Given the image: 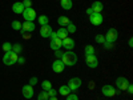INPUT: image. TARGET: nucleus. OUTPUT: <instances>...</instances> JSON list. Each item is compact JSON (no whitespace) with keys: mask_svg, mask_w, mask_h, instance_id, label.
<instances>
[{"mask_svg":"<svg viewBox=\"0 0 133 100\" xmlns=\"http://www.w3.org/2000/svg\"><path fill=\"white\" fill-rule=\"evenodd\" d=\"M61 61L64 63V65H68V67H72L77 63V55L72 51H66L63 53L61 56Z\"/></svg>","mask_w":133,"mask_h":100,"instance_id":"nucleus-1","label":"nucleus"},{"mask_svg":"<svg viewBox=\"0 0 133 100\" xmlns=\"http://www.w3.org/2000/svg\"><path fill=\"white\" fill-rule=\"evenodd\" d=\"M17 53H15L14 51H11V52H7L4 53V56H3V63L5 65H14L15 63H17Z\"/></svg>","mask_w":133,"mask_h":100,"instance_id":"nucleus-2","label":"nucleus"},{"mask_svg":"<svg viewBox=\"0 0 133 100\" xmlns=\"http://www.w3.org/2000/svg\"><path fill=\"white\" fill-rule=\"evenodd\" d=\"M49 38H51V48L53 51H57V49H60L63 47V40L57 38L56 32H52Z\"/></svg>","mask_w":133,"mask_h":100,"instance_id":"nucleus-3","label":"nucleus"},{"mask_svg":"<svg viewBox=\"0 0 133 100\" xmlns=\"http://www.w3.org/2000/svg\"><path fill=\"white\" fill-rule=\"evenodd\" d=\"M101 92H103V95L107 96V97H112V96H115V95L118 93V90H115L113 85L105 84V85H103V88H101Z\"/></svg>","mask_w":133,"mask_h":100,"instance_id":"nucleus-4","label":"nucleus"},{"mask_svg":"<svg viewBox=\"0 0 133 100\" xmlns=\"http://www.w3.org/2000/svg\"><path fill=\"white\" fill-rule=\"evenodd\" d=\"M128 85H129V82H128L127 77L120 76V77H117V79H116V87H117L118 91H127Z\"/></svg>","mask_w":133,"mask_h":100,"instance_id":"nucleus-5","label":"nucleus"},{"mask_svg":"<svg viewBox=\"0 0 133 100\" xmlns=\"http://www.w3.org/2000/svg\"><path fill=\"white\" fill-rule=\"evenodd\" d=\"M104 38H105V41H108V43H115L118 38V32L116 28H109Z\"/></svg>","mask_w":133,"mask_h":100,"instance_id":"nucleus-6","label":"nucleus"},{"mask_svg":"<svg viewBox=\"0 0 133 100\" xmlns=\"http://www.w3.org/2000/svg\"><path fill=\"white\" fill-rule=\"evenodd\" d=\"M21 15H23V17L25 19V21H33L36 19V11L33 8H24Z\"/></svg>","mask_w":133,"mask_h":100,"instance_id":"nucleus-7","label":"nucleus"},{"mask_svg":"<svg viewBox=\"0 0 133 100\" xmlns=\"http://www.w3.org/2000/svg\"><path fill=\"white\" fill-rule=\"evenodd\" d=\"M83 82L80 77H72V79L68 82V87H69V90L71 91H76V90H79V88L81 87Z\"/></svg>","mask_w":133,"mask_h":100,"instance_id":"nucleus-8","label":"nucleus"},{"mask_svg":"<svg viewBox=\"0 0 133 100\" xmlns=\"http://www.w3.org/2000/svg\"><path fill=\"white\" fill-rule=\"evenodd\" d=\"M85 63L89 68H96L98 65V60L95 55H85Z\"/></svg>","mask_w":133,"mask_h":100,"instance_id":"nucleus-9","label":"nucleus"},{"mask_svg":"<svg viewBox=\"0 0 133 100\" xmlns=\"http://www.w3.org/2000/svg\"><path fill=\"white\" fill-rule=\"evenodd\" d=\"M64 68H65V65H64V63L61 61V59H57V60H55V61L52 63V70H53V72L61 73V72H64Z\"/></svg>","mask_w":133,"mask_h":100,"instance_id":"nucleus-10","label":"nucleus"},{"mask_svg":"<svg viewBox=\"0 0 133 100\" xmlns=\"http://www.w3.org/2000/svg\"><path fill=\"white\" fill-rule=\"evenodd\" d=\"M89 21L93 26H100L104 21V17L101 14H91L89 15Z\"/></svg>","mask_w":133,"mask_h":100,"instance_id":"nucleus-11","label":"nucleus"},{"mask_svg":"<svg viewBox=\"0 0 133 100\" xmlns=\"http://www.w3.org/2000/svg\"><path fill=\"white\" fill-rule=\"evenodd\" d=\"M21 92H23V96L25 97V99H31L32 96H33V87L31 85V84H27V85H24L23 87V90H21Z\"/></svg>","mask_w":133,"mask_h":100,"instance_id":"nucleus-12","label":"nucleus"},{"mask_svg":"<svg viewBox=\"0 0 133 100\" xmlns=\"http://www.w3.org/2000/svg\"><path fill=\"white\" fill-rule=\"evenodd\" d=\"M52 32H53V31H52V28H51L49 24L41 26V28H40V35H41V38H49Z\"/></svg>","mask_w":133,"mask_h":100,"instance_id":"nucleus-13","label":"nucleus"},{"mask_svg":"<svg viewBox=\"0 0 133 100\" xmlns=\"http://www.w3.org/2000/svg\"><path fill=\"white\" fill-rule=\"evenodd\" d=\"M63 47L65 49H68V51H72L73 47H75V40L71 39V38H65L63 39Z\"/></svg>","mask_w":133,"mask_h":100,"instance_id":"nucleus-14","label":"nucleus"},{"mask_svg":"<svg viewBox=\"0 0 133 100\" xmlns=\"http://www.w3.org/2000/svg\"><path fill=\"white\" fill-rule=\"evenodd\" d=\"M91 9H92V12H93V14H101V12H103V9H104V5H103L101 2H93Z\"/></svg>","mask_w":133,"mask_h":100,"instance_id":"nucleus-15","label":"nucleus"},{"mask_svg":"<svg viewBox=\"0 0 133 100\" xmlns=\"http://www.w3.org/2000/svg\"><path fill=\"white\" fill-rule=\"evenodd\" d=\"M35 24H33V21H25V23H23V27H21V29L25 31V32H33L35 31Z\"/></svg>","mask_w":133,"mask_h":100,"instance_id":"nucleus-16","label":"nucleus"},{"mask_svg":"<svg viewBox=\"0 0 133 100\" xmlns=\"http://www.w3.org/2000/svg\"><path fill=\"white\" fill-rule=\"evenodd\" d=\"M12 11L15 14H23V11H24V5H23V3L21 2H16V3H14V5H12Z\"/></svg>","mask_w":133,"mask_h":100,"instance_id":"nucleus-17","label":"nucleus"},{"mask_svg":"<svg viewBox=\"0 0 133 100\" xmlns=\"http://www.w3.org/2000/svg\"><path fill=\"white\" fill-rule=\"evenodd\" d=\"M68 33H69V32L66 31V28L60 27V29L56 32V35H57V38H59V39H61V40H63V39H65V38H68Z\"/></svg>","mask_w":133,"mask_h":100,"instance_id":"nucleus-18","label":"nucleus"},{"mask_svg":"<svg viewBox=\"0 0 133 100\" xmlns=\"http://www.w3.org/2000/svg\"><path fill=\"white\" fill-rule=\"evenodd\" d=\"M57 23H59L60 27H64V26H68L71 21H69V19L66 17V16H60V17L57 19Z\"/></svg>","mask_w":133,"mask_h":100,"instance_id":"nucleus-19","label":"nucleus"},{"mask_svg":"<svg viewBox=\"0 0 133 100\" xmlns=\"http://www.w3.org/2000/svg\"><path fill=\"white\" fill-rule=\"evenodd\" d=\"M60 95H63V96H66V95H69L71 93V90H69V87L68 85H61L60 88H59V91H57Z\"/></svg>","mask_w":133,"mask_h":100,"instance_id":"nucleus-20","label":"nucleus"},{"mask_svg":"<svg viewBox=\"0 0 133 100\" xmlns=\"http://www.w3.org/2000/svg\"><path fill=\"white\" fill-rule=\"evenodd\" d=\"M61 8L63 9H71L72 8V0H61Z\"/></svg>","mask_w":133,"mask_h":100,"instance_id":"nucleus-21","label":"nucleus"},{"mask_svg":"<svg viewBox=\"0 0 133 100\" xmlns=\"http://www.w3.org/2000/svg\"><path fill=\"white\" fill-rule=\"evenodd\" d=\"M37 20H39V24H40V26H47L48 21H49V19H48L47 15H40Z\"/></svg>","mask_w":133,"mask_h":100,"instance_id":"nucleus-22","label":"nucleus"},{"mask_svg":"<svg viewBox=\"0 0 133 100\" xmlns=\"http://www.w3.org/2000/svg\"><path fill=\"white\" fill-rule=\"evenodd\" d=\"M2 48H3V51H4L5 53H7V52H11V51H12V44H11L9 41H5V43H3Z\"/></svg>","mask_w":133,"mask_h":100,"instance_id":"nucleus-23","label":"nucleus"},{"mask_svg":"<svg viewBox=\"0 0 133 100\" xmlns=\"http://www.w3.org/2000/svg\"><path fill=\"white\" fill-rule=\"evenodd\" d=\"M41 87H43V91H48V90H51V88H52V83L49 80H44L41 83Z\"/></svg>","mask_w":133,"mask_h":100,"instance_id":"nucleus-24","label":"nucleus"},{"mask_svg":"<svg viewBox=\"0 0 133 100\" xmlns=\"http://www.w3.org/2000/svg\"><path fill=\"white\" fill-rule=\"evenodd\" d=\"M11 26H12V28H14V29H16V31H20V29H21V27H23V24H21L19 20H14Z\"/></svg>","mask_w":133,"mask_h":100,"instance_id":"nucleus-25","label":"nucleus"},{"mask_svg":"<svg viewBox=\"0 0 133 100\" xmlns=\"http://www.w3.org/2000/svg\"><path fill=\"white\" fill-rule=\"evenodd\" d=\"M48 99H49V96H48L47 91H41V92L37 95V100H48Z\"/></svg>","mask_w":133,"mask_h":100,"instance_id":"nucleus-26","label":"nucleus"},{"mask_svg":"<svg viewBox=\"0 0 133 100\" xmlns=\"http://www.w3.org/2000/svg\"><path fill=\"white\" fill-rule=\"evenodd\" d=\"M85 55H95V48L93 46H91V44H88V46L85 47Z\"/></svg>","mask_w":133,"mask_h":100,"instance_id":"nucleus-27","label":"nucleus"},{"mask_svg":"<svg viewBox=\"0 0 133 100\" xmlns=\"http://www.w3.org/2000/svg\"><path fill=\"white\" fill-rule=\"evenodd\" d=\"M12 51H14L15 53H17V55H19L21 51H23V47H21L19 43H17V44H12Z\"/></svg>","mask_w":133,"mask_h":100,"instance_id":"nucleus-28","label":"nucleus"},{"mask_svg":"<svg viewBox=\"0 0 133 100\" xmlns=\"http://www.w3.org/2000/svg\"><path fill=\"white\" fill-rule=\"evenodd\" d=\"M95 40H96L97 43H100V44H103V43L105 41V38H104V35H100V33H98V35L95 36Z\"/></svg>","mask_w":133,"mask_h":100,"instance_id":"nucleus-29","label":"nucleus"},{"mask_svg":"<svg viewBox=\"0 0 133 100\" xmlns=\"http://www.w3.org/2000/svg\"><path fill=\"white\" fill-rule=\"evenodd\" d=\"M66 31H68V32H71V33L76 32V26H75L73 23H69L68 26H66Z\"/></svg>","mask_w":133,"mask_h":100,"instance_id":"nucleus-30","label":"nucleus"},{"mask_svg":"<svg viewBox=\"0 0 133 100\" xmlns=\"http://www.w3.org/2000/svg\"><path fill=\"white\" fill-rule=\"evenodd\" d=\"M47 93H48V96L51 97V96H57V93H59V92H57L56 90H53V88H51V90H48V91H47Z\"/></svg>","mask_w":133,"mask_h":100,"instance_id":"nucleus-31","label":"nucleus"},{"mask_svg":"<svg viewBox=\"0 0 133 100\" xmlns=\"http://www.w3.org/2000/svg\"><path fill=\"white\" fill-rule=\"evenodd\" d=\"M23 5H24V8H31V5H32V2L31 0H23Z\"/></svg>","mask_w":133,"mask_h":100,"instance_id":"nucleus-32","label":"nucleus"},{"mask_svg":"<svg viewBox=\"0 0 133 100\" xmlns=\"http://www.w3.org/2000/svg\"><path fill=\"white\" fill-rule=\"evenodd\" d=\"M66 100H79V97L75 93H69V95H66Z\"/></svg>","mask_w":133,"mask_h":100,"instance_id":"nucleus-33","label":"nucleus"},{"mask_svg":"<svg viewBox=\"0 0 133 100\" xmlns=\"http://www.w3.org/2000/svg\"><path fill=\"white\" fill-rule=\"evenodd\" d=\"M103 44H104V48H107V49H110V48H112V43H108V41H104Z\"/></svg>","mask_w":133,"mask_h":100,"instance_id":"nucleus-34","label":"nucleus"},{"mask_svg":"<svg viewBox=\"0 0 133 100\" xmlns=\"http://www.w3.org/2000/svg\"><path fill=\"white\" fill-rule=\"evenodd\" d=\"M127 91L129 92V95H132L133 93V87H132V84L129 83V85H128V88H127Z\"/></svg>","mask_w":133,"mask_h":100,"instance_id":"nucleus-35","label":"nucleus"},{"mask_svg":"<svg viewBox=\"0 0 133 100\" xmlns=\"http://www.w3.org/2000/svg\"><path fill=\"white\" fill-rule=\"evenodd\" d=\"M36 82H37V79H36V77H32V79H31V83H29V84H31V85L33 87V85L36 84Z\"/></svg>","mask_w":133,"mask_h":100,"instance_id":"nucleus-36","label":"nucleus"},{"mask_svg":"<svg viewBox=\"0 0 133 100\" xmlns=\"http://www.w3.org/2000/svg\"><path fill=\"white\" fill-rule=\"evenodd\" d=\"M55 53H56V56H57V59H61V56H63V52H60V51L57 49V51L55 52Z\"/></svg>","mask_w":133,"mask_h":100,"instance_id":"nucleus-37","label":"nucleus"},{"mask_svg":"<svg viewBox=\"0 0 133 100\" xmlns=\"http://www.w3.org/2000/svg\"><path fill=\"white\" fill-rule=\"evenodd\" d=\"M17 61H19L20 64H24V63H25V59H24V58H19V59H17Z\"/></svg>","mask_w":133,"mask_h":100,"instance_id":"nucleus-38","label":"nucleus"},{"mask_svg":"<svg viewBox=\"0 0 133 100\" xmlns=\"http://www.w3.org/2000/svg\"><path fill=\"white\" fill-rule=\"evenodd\" d=\"M128 43H129V47H132V46H133V39H132V38H130V39H129V41H128Z\"/></svg>","mask_w":133,"mask_h":100,"instance_id":"nucleus-39","label":"nucleus"},{"mask_svg":"<svg viewBox=\"0 0 133 100\" xmlns=\"http://www.w3.org/2000/svg\"><path fill=\"white\" fill-rule=\"evenodd\" d=\"M87 14H88V15H91V14H93V12H92V9H91V8H88V9H87Z\"/></svg>","mask_w":133,"mask_h":100,"instance_id":"nucleus-40","label":"nucleus"},{"mask_svg":"<svg viewBox=\"0 0 133 100\" xmlns=\"http://www.w3.org/2000/svg\"><path fill=\"white\" fill-rule=\"evenodd\" d=\"M48 100H57V97H56V96H51Z\"/></svg>","mask_w":133,"mask_h":100,"instance_id":"nucleus-41","label":"nucleus"}]
</instances>
